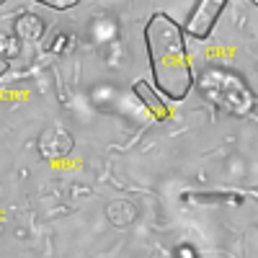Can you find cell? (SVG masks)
Segmentation results:
<instances>
[{
  "label": "cell",
  "instance_id": "6",
  "mask_svg": "<svg viewBox=\"0 0 258 258\" xmlns=\"http://www.w3.org/2000/svg\"><path fill=\"white\" fill-rule=\"evenodd\" d=\"M178 258H199L197 253H194V248H188V245H183L181 250H178Z\"/></svg>",
  "mask_w": 258,
  "mask_h": 258
},
{
  "label": "cell",
  "instance_id": "2",
  "mask_svg": "<svg viewBox=\"0 0 258 258\" xmlns=\"http://www.w3.org/2000/svg\"><path fill=\"white\" fill-rule=\"evenodd\" d=\"M197 85H199L202 96L207 98V103H212L214 109H220L230 116H245L258 103L255 93L243 80V75H238L230 68H222V64H209V68H204Z\"/></svg>",
  "mask_w": 258,
  "mask_h": 258
},
{
  "label": "cell",
  "instance_id": "4",
  "mask_svg": "<svg viewBox=\"0 0 258 258\" xmlns=\"http://www.w3.org/2000/svg\"><path fill=\"white\" fill-rule=\"evenodd\" d=\"M135 96L140 98V103L145 106V109L150 111V114H153L158 121H165L168 116H170V111H168V103L158 96V91L153 88V85H150L147 80H137L135 83Z\"/></svg>",
  "mask_w": 258,
  "mask_h": 258
},
{
  "label": "cell",
  "instance_id": "1",
  "mask_svg": "<svg viewBox=\"0 0 258 258\" xmlns=\"http://www.w3.org/2000/svg\"><path fill=\"white\" fill-rule=\"evenodd\" d=\"M145 47L158 91H163L170 101H183L194 88L183 26L168 13L150 16L145 24Z\"/></svg>",
  "mask_w": 258,
  "mask_h": 258
},
{
  "label": "cell",
  "instance_id": "7",
  "mask_svg": "<svg viewBox=\"0 0 258 258\" xmlns=\"http://www.w3.org/2000/svg\"><path fill=\"white\" fill-rule=\"evenodd\" d=\"M6 73H8V62H6V59H0V78H3Z\"/></svg>",
  "mask_w": 258,
  "mask_h": 258
},
{
  "label": "cell",
  "instance_id": "5",
  "mask_svg": "<svg viewBox=\"0 0 258 258\" xmlns=\"http://www.w3.org/2000/svg\"><path fill=\"white\" fill-rule=\"evenodd\" d=\"M44 6H49V8H57V11H64V8H75L78 3H49V0H41Z\"/></svg>",
  "mask_w": 258,
  "mask_h": 258
},
{
  "label": "cell",
  "instance_id": "3",
  "mask_svg": "<svg viewBox=\"0 0 258 258\" xmlns=\"http://www.w3.org/2000/svg\"><path fill=\"white\" fill-rule=\"evenodd\" d=\"M225 8H227L225 0H202V3H197L191 8L186 24H183V34H188L191 39H197V41L209 39Z\"/></svg>",
  "mask_w": 258,
  "mask_h": 258
}]
</instances>
